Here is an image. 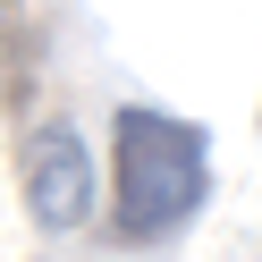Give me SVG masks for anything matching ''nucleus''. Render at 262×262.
Returning <instances> with one entry per match:
<instances>
[{
    "label": "nucleus",
    "mask_w": 262,
    "mask_h": 262,
    "mask_svg": "<svg viewBox=\"0 0 262 262\" xmlns=\"http://www.w3.org/2000/svg\"><path fill=\"white\" fill-rule=\"evenodd\" d=\"M17 186H26V211H34V228H85V211H93V152H85V136H76L68 119H42V127H26V144H17Z\"/></svg>",
    "instance_id": "f03ea898"
},
{
    "label": "nucleus",
    "mask_w": 262,
    "mask_h": 262,
    "mask_svg": "<svg viewBox=\"0 0 262 262\" xmlns=\"http://www.w3.org/2000/svg\"><path fill=\"white\" fill-rule=\"evenodd\" d=\"M0 93H9V102L34 93V34H26L17 0H0Z\"/></svg>",
    "instance_id": "7ed1b4c3"
},
{
    "label": "nucleus",
    "mask_w": 262,
    "mask_h": 262,
    "mask_svg": "<svg viewBox=\"0 0 262 262\" xmlns=\"http://www.w3.org/2000/svg\"><path fill=\"white\" fill-rule=\"evenodd\" d=\"M211 203V136L161 102L110 110V237L119 245H169Z\"/></svg>",
    "instance_id": "f257e3e1"
}]
</instances>
